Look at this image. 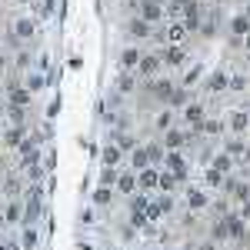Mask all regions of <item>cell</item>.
<instances>
[{"label":"cell","mask_w":250,"mask_h":250,"mask_svg":"<svg viewBox=\"0 0 250 250\" xmlns=\"http://www.w3.org/2000/svg\"><path fill=\"white\" fill-rule=\"evenodd\" d=\"M187 140H190V137L184 134V130H167V134H164V147H167V150H180V147H187Z\"/></svg>","instance_id":"obj_5"},{"label":"cell","mask_w":250,"mask_h":250,"mask_svg":"<svg viewBox=\"0 0 250 250\" xmlns=\"http://www.w3.org/2000/svg\"><path fill=\"white\" fill-rule=\"evenodd\" d=\"M20 137H23V130L14 127V130H7V134H3V144H7V147H20V144H23Z\"/></svg>","instance_id":"obj_23"},{"label":"cell","mask_w":250,"mask_h":250,"mask_svg":"<svg viewBox=\"0 0 250 250\" xmlns=\"http://www.w3.org/2000/svg\"><path fill=\"white\" fill-rule=\"evenodd\" d=\"M184 117L193 124V134H197V127L207 120V114H204V104H187V110H184Z\"/></svg>","instance_id":"obj_6"},{"label":"cell","mask_w":250,"mask_h":250,"mask_svg":"<svg viewBox=\"0 0 250 250\" xmlns=\"http://www.w3.org/2000/svg\"><path fill=\"white\" fill-rule=\"evenodd\" d=\"M144 150H147V157H150V164H157V160H164V147H160V144H147Z\"/></svg>","instance_id":"obj_26"},{"label":"cell","mask_w":250,"mask_h":250,"mask_svg":"<svg viewBox=\"0 0 250 250\" xmlns=\"http://www.w3.org/2000/svg\"><path fill=\"white\" fill-rule=\"evenodd\" d=\"M204 180H207L210 187H224V173H217L213 167H210V170H204Z\"/></svg>","instance_id":"obj_25"},{"label":"cell","mask_w":250,"mask_h":250,"mask_svg":"<svg viewBox=\"0 0 250 250\" xmlns=\"http://www.w3.org/2000/svg\"><path fill=\"white\" fill-rule=\"evenodd\" d=\"M130 34H134V37H150L154 30H150L147 20H134V23H130Z\"/></svg>","instance_id":"obj_20"},{"label":"cell","mask_w":250,"mask_h":250,"mask_svg":"<svg viewBox=\"0 0 250 250\" xmlns=\"http://www.w3.org/2000/svg\"><path fill=\"white\" fill-rule=\"evenodd\" d=\"M144 20H147V23H154V20H160V7H157L154 0H147V3H144Z\"/></svg>","instance_id":"obj_21"},{"label":"cell","mask_w":250,"mask_h":250,"mask_svg":"<svg viewBox=\"0 0 250 250\" xmlns=\"http://www.w3.org/2000/svg\"><path fill=\"white\" fill-rule=\"evenodd\" d=\"M0 74H3V57H0Z\"/></svg>","instance_id":"obj_39"},{"label":"cell","mask_w":250,"mask_h":250,"mask_svg":"<svg viewBox=\"0 0 250 250\" xmlns=\"http://www.w3.org/2000/svg\"><path fill=\"white\" fill-rule=\"evenodd\" d=\"M173 187H177V177H173V173H160V190L170 193Z\"/></svg>","instance_id":"obj_27"},{"label":"cell","mask_w":250,"mask_h":250,"mask_svg":"<svg viewBox=\"0 0 250 250\" xmlns=\"http://www.w3.org/2000/svg\"><path fill=\"white\" fill-rule=\"evenodd\" d=\"M247 87V80L244 77H230V90H244Z\"/></svg>","instance_id":"obj_33"},{"label":"cell","mask_w":250,"mask_h":250,"mask_svg":"<svg viewBox=\"0 0 250 250\" xmlns=\"http://www.w3.org/2000/svg\"><path fill=\"white\" fill-rule=\"evenodd\" d=\"M227 124H230V130H233V134H244V130H247V124H250V120H247V114H244V110H233Z\"/></svg>","instance_id":"obj_9"},{"label":"cell","mask_w":250,"mask_h":250,"mask_svg":"<svg viewBox=\"0 0 250 250\" xmlns=\"http://www.w3.org/2000/svg\"><path fill=\"white\" fill-rule=\"evenodd\" d=\"M164 167H167V173H173L177 180H184V177H187V160L177 154V150H170V154L164 157Z\"/></svg>","instance_id":"obj_1"},{"label":"cell","mask_w":250,"mask_h":250,"mask_svg":"<svg viewBox=\"0 0 250 250\" xmlns=\"http://www.w3.org/2000/svg\"><path fill=\"white\" fill-rule=\"evenodd\" d=\"M117 190L120 193H134L137 190V173H120V177H117Z\"/></svg>","instance_id":"obj_8"},{"label":"cell","mask_w":250,"mask_h":250,"mask_svg":"<svg viewBox=\"0 0 250 250\" xmlns=\"http://www.w3.org/2000/svg\"><path fill=\"white\" fill-rule=\"evenodd\" d=\"M170 124H173V114H170V110H164V114L157 117V127H160V130H170Z\"/></svg>","instance_id":"obj_29"},{"label":"cell","mask_w":250,"mask_h":250,"mask_svg":"<svg viewBox=\"0 0 250 250\" xmlns=\"http://www.w3.org/2000/svg\"><path fill=\"white\" fill-rule=\"evenodd\" d=\"M157 67H160V57H154V54L150 57H140V74L150 77V74H157Z\"/></svg>","instance_id":"obj_15"},{"label":"cell","mask_w":250,"mask_h":250,"mask_svg":"<svg viewBox=\"0 0 250 250\" xmlns=\"http://www.w3.org/2000/svg\"><path fill=\"white\" fill-rule=\"evenodd\" d=\"M3 217H7V220H20V204H10V207H7V213H3Z\"/></svg>","instance_id":"obj_32"},{"label":"cell","mask_w":250,"mask_h":250,"mask_svg":"<svg viewBox=\"0 0 250 250\" xmlns=\"http://www.w3.org/2000/svg\"><path fill=\"white\" fill-rule=\"evenodd\" d=\"M14 30H17V37H20V40H27V37H34V34H37L34 20H17V23H14Z\"/></svg>","instance_id":"obj_14"},{"label":"cell","mask_w":250,"mask_h":250,"mask_svg":"<svg viewBox=\"0 0 250 250\" xmlns=\"http://www.w3.org/2000/svg\"><path fill=\"white\" fill-rule=\"evenodd\" d=\"M120 90H124V94H130V90H134V80L124 77V80H120Z\"/></svg>","instance_id":"obj_35"},{"label":"cell","mask_w":250,"mask_h":250,"mask_svg":"<svg viewBox=\"0 0 250 250\" xmlns=\"http://www.w3.org/2000/svg\"><path fill=\"white\" fill-rule=\"evenodd\" d=\"M130 164H134V170H137V173L147 170V167H150V157H147V150H144V147H137L134 157H130Z\"/></svg>","instance_id":"obj_13"},{"label":"cell","mask_w":250,"mask_h":250,"mask_svg":"<svg viewBox=\"0 0 250 250\" xmlns=\"http://www.w3.org/2000/svg\"><path fill=\"white\" fill-rule=\"evenodd\" d=\"M137 187H140L144 193L157 190V187H160V170H154V167H147V170H140V173H137Z\"/></svg>","instance_id":"obj_2"},{"label":"cell","mask_w":250,"mask_h":250,"mask_svg":"<svg viewBox=\"0 0 250 250\" xmlns=\"http://www.w3.org/2000/svg\"><path fill=\"white\" fill-rule=\"evenodd\" d=\"M244 150H247V144H244L240 137H233V140L224 144V154H227V157H244Z\"/></svg>","instance_id":"obj_12"},{"label":"cell","mask_w":250,"mask_h":250,"mask_svg":"<svg viewBox=\"0 0 250 250\" xmlns=\"http://www.w3.org/2000/svg\"><path fill=\"white\" fill-rule=\"evenodd\" d=\"M230 167H233V160L227 154H217V157H213V170H217V173H230Z\"/></svg>","instance_id":"obj_17"},{"label":"cell","mask_w":250,"mask_h":250,"mask_svg":"<svg viewBox=\"0 0 250 250\" xmlns=\"http://www.w3.org/2000/svg\"><path fill=\"white\" fill-rule=\"evenodd\" d=\"M117 147L120 150H134V137H117Z\"/></svg>","instance_id":"obj_30"},{"label":"cell","mask_w":250,"mask_h":250,"mask_svg":"<svg viewBox=\"0 0 250 250\" xmlns=\"http://www.w3.org/2000/svg\"><path fill=\"white\" fill-rule=\"evenodd\" d=\"M230 30L237 34V37L250 34V17H233V20H230Z\"/></svg>","instance_id":"obj_16"},{"label":"cell","mask_w":250,"mask_h":250,"mask_svg":"<svg viewBox=\"0 0 250 250\" xmlns=\"http://www.w3.org/2000/svg\"><path fill=\"white\" fill-rule=\"evenodd\" d=\"M30 63V54H17V67H27Z\"/></svg>","instance_id":"obj_36"},{"label":"cell","mask_w":250,"mask_h":250,"mask_svg":"<svg viewBox=\"0 0 250 250\" xmlns=\"http://www.w3.org/2000/svg\"><path fill=\"white\" fill-rule=\"evenodd\" d=\"M110 197H114V193H110V187H97V190H94V204H100V207H104V204H110Z\"/></svg>","instance_id":"obj_24"},{"label":"cell","mask_w":250,"mask_h":250,"mask_svg":"<svg viewBox=\"0 0 250 250\" xmlns=\"http://www.w3.org/2000/svg\"><path fill=\"white\" fill-rule=\"evenodd\" d=\"M134 63H140V50H134V47H127V50L120 54V67H134Z\"/></svg>","instance_id":"obj_19"},{"label":"cell","mask_w":250,"mask_h":250,"mask_svg":"<svg viewBox=\"0 0 250 250\" xmlns=\"http://www.w3.org/2000/svg\"><path fill=\"white\" fill-rule=\"evenodd\" d=\"M207 204H210V200H207V190H200V187H190V190H187V207H190L193 213L207 210Z\"/></svg>","instance_id":"obj_4"},{"label":"cell","mask_w":250,"mask_h":250,"mask_svg":"<svg viewBox=\"0 0 250 250\" xmlns=\"http://www.w3.org/2000/svg\"><path fill=\"white\" fill-rule=\"evenodd\" d=\"M150 94H154V97H160V100H170V94H173V83H170V80H154Z\"/></svg>","instance_id":"obj_11"},{"label":"cell","mask_w":250,"mask_h":250,"mask_svg":"<svg viewBox=\"0 0 250 250\" xmlns=\"http://www.w3.org/2000/svg\"><path fill=\"white\" fill-rule=\"evenodd\" d=\"M120 154H124L120 147H107V150H104V164H107V167H117V164H120Z\"/></svg>","instance_id":"obj_22"},{"label":"cell","mask_w":250,"mask_h":250,"mask_svg":"<svg viewBox=\"0 0 250 250\" xmlns=\"http://www.w3.org/2000/svg\"><path fill=\"white\" fill-rule=\"evenodd\" d=\"M197 250H217V244L213 240H204V244H197Z\"/></svg>","instance_id":"obj_37"},{"label":"cell","mask_w":250,"mask_h":250,"mask_svg":"<svg viewBox=\"0 0 250 250\" xmlns=\"http://www.w3.org/2000/svg\"><path fill=\"white\" fill-rule=\"evenodd\" d=\"M237 217H240L244 224H247V220H250V200H244V207H240V213H237Z\"/></svg>","instance_id":"obj_34"},{"label":"cell","mask_w":250,"mask_h":250,"mask_svg":"<svg viewBox=\"0 0 250 250\" xmlns=\"http://www.w3.org/2000/svg\"><path fill=\"white\" fill-rule=\"evenodd\" d=\"M224 227H227V240H244V233H247V227H244V220H240L237 213H230V217H224Z\"/></svg>","instance_id":"obj_3"},{"label":"cell","mask_w":250,"mask_h":250,"mask_svg":"<svg viewBox=\"0 0 250 250\" xmlns=\"http://www.w3.org/2000/svg\"><path fill=\"white\" fill-rule=\"evenodd\" d=\"M227 87H230V77H227L224 70H220V74H213V77L207 80V90H210V94H220V90H227Z\"/></svg>","instance_id":"obj_7"},{"label":"cell","mask_w":250,"mask_h":250,"mask_svg":"<svg viewBox=\"0 0 250 250\" xmlns=\"http://www.w3.org/2000/svg\"><path fill=\"white\" fill-rule=\"evenodd\" d=\"M184 34H187V27H184V23H180V20H177V23H173L170 30H167V40H170L173 47H177V43H180V40H184Z\"/></svg>","instance_id":"obj_18"},{"label":"cell","mask_w":250,"mask_h":250,"mask_svg":"<svg viewBox=\"0 0 250 250\" xmlns=\"http://www.w3.org/2000/svg\"><path fill=\"white\" fill-rule=\"evenodd\" d=\"M247 47H250V34H247Z\"/></svg>","instance_id":"obj_40"},{"label":"cell","mask_w":250,"mask_h":250,"mask_svg":"<svg viewBox=\"0 0 250 250\" xmlns=\"http://www.w3.org/2000/svg\"><path fill=\"white\" fill-rule=\"evenodd\" d=\"M184 60H187L184 47H170V50L164 54V63H170V67H184Z\"/></svg>","instance_id":"obj_10"},{"label":"cell","mask_w":250,"mask_h":250,"mask_svg":"<svg viewBox=\"0 0 250 250\" xmlns=\"http://www.w3.org/2000/svg\"><path fill=\"white\" fill-rule=\"evenodd\" d=\"M170 104H173V107H184V104H187V90H184V87H173Z\"/></svg>","instance_id":"obj_28"},{"label":"cell","mask_w":250,"mask_h":250,"mask_svg":"<svg viewBox=\"0 0 250 250\" xmlns=\"http://www.w3.org/2000/svg\"><path fill=\"white\" fill-rule=\"evenodd\" d=\"M244 160H247V164H250V144H247V150H244Z\"/></svg>","instance_id":"obj_38"},{"label":"cell","mask_w":250,"mask_h":250,"mask_svg":"<svg viewBox=\"0 0 250 250\" xmlns=\"http://www.w3.org/2000/svg\"><path fill=\"white\" fill-rule=\"evenodd\" d=\"M40 87H43V77L40 74H34V77L27 80V90H40Z\"/></svg>","instance_id":"obj_31"}]
</instances>
